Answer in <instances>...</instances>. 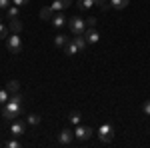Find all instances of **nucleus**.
I'll list each match as a JSON object with an SVG mask.
<instances>
[{"instance_id": "f257e3e1", "label": "nucleus", "mask_w": 150, "mask_h": 148, "mask_svg": "<svg viewBox=\"0 0 150 148\" xmlns=\"http://www.w3.org/2000/svg\"><path fill=\"white\" fill-rule=\"evenodd\" d=\"M22 102H24V98L20 92L10 94V100L4 104V108H2V116L6 120H16L20 116V110H22Z\"/></svg>"}, {"instance_id": "f03ea898", "label": "nucleus", "mask_w": 150, "mask_h": 148, "mask_svg": "<svg viewBox=\"0 0 150 148\" xmlns=\"http://www.w3.org/2000/svg\"><path fill=\"white\" fill-rule=\"evenodd\" d=\"M68 28H70V32L74 36H78V34H84L86 32V20H82L80 16H72L68 20Z\"/></svg>"}, {"instance_id": "7ed1b4c3", "label": "nucleus", "mask_w": 150, "mask_h": 148, "mask_svg": "<svg viewBox=\"0 0 150 148\" xmlns=\"http://www.w3.org/2000/svg\"><path fill=\"white\" fill-rule=\"evenodd\" d=\"M6 46H8V50H10L12 54H20V52H22V38L12 32V34L6 38Z\"/></svg>"}, {"instance_id": "20e7f679", "label": "nucleus", "mask_w": 150, "mask_h": 148, "mask_svg": "<svg viewBox=\"0 0 150 148\" xmlns=\"http://www.w3.org/2000/svg\"><path fill=\"white\" fill-rule=\"evenodd\" d=\"M98 138H100V142H104V144L112 142V140H114V126L112 124H102L98 128Z\"/></svg>"}, {"instance_id": "39448f33", "label": "nucleus", "mask_w": 150, "mask_h": 148, "mask_svg": "<svg viewBox=\"0 0 150 148\" xmlns=\"http://www.w3.org/2000/svg\"><path fill=\"white\" fill-rule=\"evenodd\" d=\"M94 134V130L90 128V126H82V124H78L76 126V130H74V136L78 138V140H88V138Z\"/></svg>"}, {"instance_id": "423d86ee", "label": "nucleus", "mask_w": 150, "mask_h": 148, "mask_svg": "<svg viewBox=\"0 0 150 148\" xmlns=\"http://www.w3.org/2000/svg\"><path fill=\"white\" fill-rule=\"evenodd\" d=\"M26 124L28 122H24V120H14L10 126V134L12 136H22L24 132H26Z\"/></svg>"}, {"instance_id": "0eeeda50", "label": "nucleus", "mask_w": 150, "mask_h": 148, "mask_svg": "<svg viewBox=\"0 0 150 148\" xmlns=\"http://www.w3.org/2000/svg\"><path fill=\"white\" fill-rule=\"evenodd\" d=\"M72 140H74V132H72L70 128H64V130L58 134V142H60L62 146H68Z\"/></svg>"}, {"instance_id": "6e6552de", "label": "nucleus", "mask_w": 150, "mask_h": 148, "mask_svg": "<svg viewBox=\"0 0 150 148\" xmlns=\"http://www.w3.org/2000/svg\"><path fill=\"white\" fill-rule=\"evenodd\" d=\"M84 36H86V42H88V44H96V42L100 40V34H98L96 28H86Z\"/></svg>"}, {"instance_id": "1a4fd4ad", "label": "nucleus", "mask_w": 150, "mask_h": 148, "mask_svg": "<svg viewBox=\"0 0 150 148\" xmlns=\"http://www.w3.org/2000/svg\"><path fill=\"white\" fill-rule=\"evenodd\" d=\"M62 48H64V54H68V56H74V54L78 52V46L74 42V38H68V42L62 46Z\"/></svg>"}, {"instance_id": "9d476101", "label": "nucleus", "mask_w": 150, "mask_h": 148, "mask_svg": "<svg viewBox=\"0 0 150 148\" xmlns=\"http://www.w3.org/2000/svg\"><path fill=\"white\" fill-rule=\"evenodd\" d=\"M50 22H52V26H54V28H62V26L68 22V20H66V16H64L62 12H58L56 16H52V20H50Z\"/></svg>"}, {"instance_id": "9b49d317", "label": "nucleus", "mask_w": 150, "mask_h": 148, "mask_svg": "<svg viewBox=\"0 0 150 148\" xmlns=\"http://www.w3.org/2000/svg\"><path fill=\"white\" fill-rule=\"evenodd\" d=\"M8 28H10V32H14V34H20V32H22V22H20L18 18H14V20H10Z\"/></svg>"}, {"instance_id": "f8f14e48", "label": "nucleus", "mask_w": 150, "mask_h": 148, "mask_svg": "<svg viewBox=\"0 0 150 148\" xmlns=\"http://www.w3.org/2000/svg\"><path fill=\"white\" fill-rule=\"evenodd\" d=\"M18 6H16V4H10V6H8V8H6V18H8V20H14V18H18Z\"/></svg>"}, {"instance_id": "ddd939ff", "label": "nucleus", "mask_w": 150, "mask_h": 148, "mask_svg": "<svg viewBox=\"0 0 150 148\" xmlns=\"http://www.w3.org/2000/svg\"><path fill=\"white\" fill-rule=\"evenodd\" d=\"M6 90L10 92V94H16V92L20 90V82H18V80H10V82L6 84Z\"/></svg>"}, {"instance_id": "4468645a", "label": "nucleus", "mask_w": 150, "mask_h": 148, "mask_svg": "<svg viewBox=\"0 0 150 148\" xmlns=\"http://www.w3.org/2000/svg\"><path fill=\"white\" fill-rule=\"evenodd\" d=\"M128 2H130V0H110V6L116 8V10H122V8L128 6Z\"/></svg>"}, {"instance_id": "2eb2a0df", "label": "nucleus", "mask_w": 150, "mask_h": 148, "mask_svg": "<svg viewBox=\"0 0 150 148\" xmlns=\"http://www.w3.org/2000/svg\"><path fill=\"white\" fill-rule=\"evenodd\" d=\"M74 42H76V46H78V50H84V48L88 46V42H86V36H84V34H78L76 38H74Z\"/></svg>"}, {"instance_id": "dca6fc26", "label": "nucleus", "mask_w": 150, "mask_h": 148, "mask_svg": "<svg viewBox=\"0 0 150 148\" xmlns=\"http://www.w3.org/2000/svg\"><path fill=\"white\" fill-rule=\"evenodd\" d=\"M68 120H70V124H80V120H82V116H80V112H76V110H74V112H70L68 114Z\"/></svg>"}, {"instance_id": "f3484780", "label": "nucleus", "mask_w": 150, "mask_h": 148, "mask_svg": "<svg viewBox=\"0 0 150 148\" xmlns=\"http://www.w3.org/2000/svg\"><path fill=\"white\" fill-rule=\"evenodd\" d=\"M52 8H50V6H46V8H42V10H40V18H42V20H52Z\"/></svg>"}, {"instance_id": "a211bd4d", "label": "nucleus", "mask_w": 150, "mask_h": 148, "mask_svg": "<svg viewBox=\"0 0 150 148\" xmlns=\"http://www.w3.org/2000/svg\"><path fill=\"white\" fill-rule=\"evenodd\" d=\"M8 100H10V92L6 90V88H0V104L4 106Z\"/></svg>"}, {"instance_id": "6ab92c4d", "label": "nucleus", "mask_w": 150, "mask_h": 148, "mask_svg": "<svg viewBox=\"0 0 150 148\" xmlns=\"http://www.w3.org/2000/svg\"><path fill=\"white\" fill-rule=\"evenodd\" d=\"M94 0H78V8L80 10H86V8H92Z\"/></svg>"}, {"instance_id": "aec40b11", "label": "nucleus", "mask_w": 150, "mask_h": 148, "mask_svg": "<svg viewBox=\"0 0 150 148\" xmlns=\"http://www.w3.org/2000/svg\"><path fill=\"white\" fill-rule=\"evenodd\" d=\"M94 6H98V8H100V10H108V8H110V4H108V0H94Z\"/></svg>"}, {"instance_id": "412c9836", "label": "nucleus", "mask_w": 150, "mask_h": 148, "mask_svg": "<svg viewBox=\"0 0 150 148\" xmlns=\"http://www.w3.org/2000/svg\"><path fill=\"white\" fill-rule=\"evenodd\" d=\"M8 36H10V28H6L4 24L0 22V40H6Z\"/></svg>"}, {"instance_id": "4be33fe9", "label": "nucleus", "mask_w": 150, "mask_h": 148, "mask_svg": "<svg viewBox=\"0 0 150 148\" xmlns=\"http://www.w3.org/2000/svg\"><path fill=\"white\" fill-rule=\"evenodd\" d=\"M66 42H68V38H66L64 34H58V36H54V44H56V46H64Z\"/></svg>"}, {"instance_id": "5701e85b", "label": "nucleus", "mask_w": 150, "mask_h": 148, "mask_svg": "<svg viewBox=\"0 0 150 148\" xmlns=\"http://www.w3.org/2000/svg\"><path fill=\"white\" fill-rule=\"evenodd\" d=\"M26 122H28V124H32V126L40 124V116H38V114H30V116L26 118Z\"/></svg>"}, {"instance_id": "b1692460", "label": "nucleus", "mask_w": 150, "mask_h": 148, "mask_svg": "<svg viewBox=\"0 0 150 148\" xmlns=\"http://www.w3.org/2000/svg\"><path fill=\"white\" fill-rule=\"evenodd\" d=\"M50 8H52V10H56V12H62V10H64V6H62V0H54Z\"/></svg>"}, {"instance_id": "393cba45", "label": "nucleus", "mask_w": 150, "mask_h": 148, "mask_svg": "<svg viewBox=\"0 0 150 148\" xmlns=\"http://www.w3.org/2000/svg\"><path fill=\"white\" fill-rule=\"evenodd\" d=\"M96 24H98V20H96L94 16H90V18H86V28H96Z\"/></svg>"}, {"instance_id": "a878e982", "label": "nucleus", "mask_w": 150, "mask_h": 148, "mask_svg": "<svg viewBox=\"0 0 150 148\" xmlns=\"http://www.w3.org/2000/svg\"><path fill=\"white\" fill-rule=\"evenodd\" d=\"M142 112L146 114V116H150V100H146V102L142 104Z\"/></svg>"}, {"instance_id": "bb28decb", "label": "nucleus", "mask_w": 150, "mask_h": 148, "mask_svg": "<svg viewBox=\"0 0 150 148\" xmlns=\"http://www.w3.org/2000/svg\"><path fill=\"white\" fill-rule=\"evenodd\" d=\"M6 146H8V148H18V146H20V142H18V140H8Z\"/></svg>"}, {"instance_id": "cd10ccee", "label": "nucleus", "mask_w": 150, "mask_h": 148, "mask_svg": "<svg viewBox=\"0 0 150 148\" xmlns=\"http://www.w3.org/2000/svg\"><path fill=\"white\" fill-rule=\"evenodd\" d=\"M10 4H12V0H0V8H2V10H6Z\"/></svg>"}, {"instance_id": "c85d7f7f", "label": "nucleus", "mask_w": 150, "mask_h": 148, "mask_svg": "<svg viewBox=\"0 0 150 148\" xmlns=\"http://www.w3.org/2000/svg\"><path fill=\"white\" fill-rule=\"evenodd\" d=\"M12 4H16V6H24V4H28V0H12Z\"/></svg>"}, {"instance_id": "c756f323", "label": "nucleus", "mask_w": 150, "mask_h": 148, "mask_svg": "<svg viewBox=\"0 0 150 148\" xmlns=\"http://www.w3.org/2000/svg\"><path fill=\"white\" fill-rule=\"evenodd\" d=\"M70 4H72V0H62V6H64V8H68Z\"/></svg>"}]
</instances>
